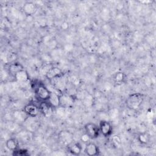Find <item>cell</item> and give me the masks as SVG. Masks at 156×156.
<instances>
[{"label":"cell","mask_w":156,"mask_h":156,"mask_svg":"<svg viewBox=\"0 0 156 156\" xmlns=\"http://www.w3.org/2000/svg\"><path fill=\"white\" fill-rule=\"evenodd\" d=\"M144 96L142 93H134L130 94L126 100V107L131 110H138L140 108L143 101Z\"/></svg>","instance_id":"obj_1"},{"label":"cell","mask_w":156,"mask_h":156,"mask_svg":"<svg viewBox=\"0 0 156 156\" xmlns=\"http://www.w3.org/2000/svg\"><path fill=\"white\" fill-rule=\"evenodd\" d=\"M34 90L35 96L40 101H48L51 93V91L41 82L34 84Z\"/></svg>","instance_id":"obj_2"},{"label":"cell","mask_w":156,"mask_h":156,"mask_svg":"<svg viewBox=\"0 0 156 156\" xmlns=\"http://www.w3.org/2000/svg\"><path fill=\"white\" fill-rule=\"evenodd\" d=\"M84 132L90 138L91 140H94L99 137L101 135L98 124L94 122H87L83 127Z\"/></svg>","instance_id":"obj_3"},{"label":"cell","mask_w":156,"mask_h":156,"mask_svg":"<svg viewBox=\"0 0 156 156\" xmlns=\"http://www.w3.org/2000/svg\"><path fill=\"white\" fill-rule=\"evenodd\" d=\"M100 134L105 138L110 136L113 133V126L112 123L107 120L102 119L98 124Z\"/></svg>","instance_id":"obj_4"},{"label":"cell","mask_w":156,"mask_h":156,"mask_svg":"<svg viewBox=\"0 0 156 156\" xmlns=\"http://www.w3.org/2000/svg\"><path fill=\"white\" fill-rule=\"evenodd\" d=\"M63 76V71L57 66H51L45 73L44 76L49 80H53L62 77Z\"/></svg>","instance_id":"obj_5"},{"label":"cell","mask_w":156,"mask_h":156,"mask_svg":"<svg viewBox=\"0 0 156 156\" xmlns=\"http://www.w3.org/2000/svg\"><path fill=\"white\" fill-rule=\"evenodd\" d=\"M23 112L29 117H36L40 113L38 105L33 102H29L24 105Z\"/></svg>","instance_id":"obj_6"},{"label":"cell","mask_w":156,"mask_h":156,"mask_svg":"<svg viewBox=\"0 0 156 156\" xmlns=\"http://www.w3.org/2000/svg\"><path fill=\"white\" fill-rule=\"evenodd\" d=\"M83 152L89 156H95L99 154V148L96 144L93 142H88L86 143L83 149Z\"/></svg>","instance_id":"obj_7"},{"label":"cell","mask_w":156,"mask_h":156,"mask_svg":"<svg viewBox=\"0 0 156 156\" xmlns=\"http://www.w3.org/2000/svg\"><path fill=\"white\" fill-rule=\"evenodd\" d=\"M23 69H24V66L18 62H13L10 63L7 68L9 73L13 76Z\"/></svg>","instance_id":"obj_8"},{"label":"cell","mask_w":156,"mask_h":156,"mask_svg":"<svg viewBox=\"0 0 156 156\" xmlns=\"http://www.w3.org/2000/svg\"><path fill=\"white\" fill-rule=\"evenodd\" d=\"M74 98L72 96L66 94H60V107H69L74 103Z\"/></svg>","instance_id":"obj_9"},{"label":"cell","mask_w":156,"mask_h":156,"mask_svg":"<svg viewBox=\"0 0 156 156\" xmlns=\"http://www.w3.org/2000/svg\"><path fill=\"white\" fill-rule=\"evenodd\" d=\"M40 113L45 116H49L52 111L53 108L47 101H40L38 105Z\"/></svg>","instance_id":"obj_10"},{"label":"cell","mask_w":156,"mask_h":156,"mask_svg":"<svg viewBox=\"0 0 156 156\" xmlns=\"http://www.w3.org/2000/svg\"><path fill=\"white\" fill-rule=\"evenodd\" d=\"M23 10L26 15L31 16L36 12L37 6L36 4L32 2H26L23 6Z\"/></svg>","instance_id":"obj_11"},{"label":"cell","mask_w":156,"mask_h":156,"mask_svg":"<svg viewBox=\"0 0 156 156\" xmlns=\"http://www.w3.org/2000/svg\"><path fill=\"white\" fill-rule=\"evenodd\" d=\"M53 108L60 107V95L57 93L51 91L49 99L47 101Z\"/></svg>","instance_id":"obj_12"},{"label":"cell","mask_w":156,"mask_h":156,"mask_svg":"<svg viewBox=\"0 0 156 156\" xmlns=\"http://www.w3.org/2000/svg\"><path fill=\"white\" fill-rule=\"evenodd\" d=\"M83 151L82 144L80 142H76L71 144L68 147V151L73 155H78Z\"/></svg>","instance_id":"obj_13"},{"label":"cell","mask_w":156,"mask_h":156,"mask_svg":"<svg viewBox=\"0 0 156 156\" xmlns=\"http://www.w3.org/2000/svg\"><path fill=\"white\" fill-rule=\"evenodd\" d=\"M5 147L12 152L19 148V142L15 138H10L6 140L5 143Z\"/></svg>","instance_id":"obj_14"},{"label":"cell","mask_w":156,"mask_h":156,"mask_svg":"<svg viewBox=\"0 0 156 156\" xmlns=\"http://www.w3.org/2000/svg\"><path fill=\"white\" fill-rule=\"evenodd\" d=\"M16 81L20 83H24L27 82L29 80V76L27 72L23 69L18 73H17L14 76H13Z\"/></svg>","instance_id":"obj_15"},{"label":"cell","mask_w":156,"mask_h":156,"mask_svg":"<svg viewBox=\"0 0 156 156\" xmlns=\"http://www.w3.org/2000/svg\"><path fill=\"white\" fill-rule=\"evenodd\" d=\"M126 74L122 71H118L115 73L113 76V81L116 84H121L126 80Z\"/></svg>","instance_id":"obj_16"},{"label":"cell","mask_w":156,"mask_h":156,"mask_svg":"<svg viewBox=\"0 0 156 156\" xmlns=\"http://www.w3.org/2000/svg\"><path fill=\"white\" fill-rule=\"evenodd\" d=\"M137 140L138 142L141 144H146L150 141V136L147 132H143L138 134L137 136Z\"/></svg>","instance_id":"obj_17"},{"label":"cell","mask_w":156,"mask_h":156,"mask_svg":"<svg viewBox=\"0 0 156 156\" xmlns=\"http://www.w3.org/2000/svg\"><path fill=\"white\" fill-rule=\"evenodd\" d=\"M12 155L15 156H27L29 155V153L28 150L19 147L16 150L12 152Z\"/></svg>","instance_id":"obj_18"},{"label":"cell","mask_w":156,"mask_h":156,"mask_svg":"<svg viewBox=\"0 0 156 156\" xmlns=\"http://www.w3.org/2000/svg\"><path fill=\"white\" fill-rule=\"evenodd\" d=\"M90 140H91L90 138L85 132H84V133L83 135H81L80 140H81V141H82L83 143H87L89 142Z\"/></svg>","instance_id":"obj_19"}]
</instances>
